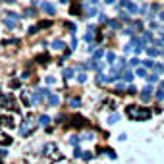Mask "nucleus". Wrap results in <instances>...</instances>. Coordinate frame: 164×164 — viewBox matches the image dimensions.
Segmentation results:
<instances>
[{
  "label": "nucleus",
  "mask_w": 164,
  "mask_h": 164,
  "mask_svg": "<svg viewBox=\"0 0 164 164\" xmlns=\"http://www.w3.org/2000/svg\"><path fill=\"white\" fill-rule=\"evenodd\" d=\"M37 31H39V27H37V25H31V27H29V35H35Z\"/></svg>",
  "instance_id": "nucleus-42"
},
{
  "label": "nucleus",
  "mask_w": 164,
  "mask_h": 164,
  "mask_svg": "<svg viewBox=\"0 0 164 164\" xmlns=\"http://www.w3.org/2000/svg\"><path fill=\"white\" fill-rule=\"evenodd\" d=\"M79 141H81V137H70V143H72V145H77Z\"/></svg>",
  "instance_id": "nucleus-41"
},
{
  "label": "nucleus",
  "mask_w": 164,
  "mask_h": 164,
  "mask_svg": "<svg viewBox=\"0 0 164 164\" xmlns=\"http://www.w3.org/2000/svg\"><path fill=\"white\" fill-rule=\"evenodd\" d=\"M72 49H77V39H75V37L72 39Z\"/></svg>",
  "instance_id": "nucleus-48"
},
{
  "label": "nucleus",
  "mask_w": 164,
  "mask_h": 164,
  "mask_svg": "<svg viewBox=\"0 0 164 164\" xmlns=\"http://www.w3.org/2000/svg\"><path fill=\"white\" fill-rule=\"evenodd\" d=\"M64 41H60V39H58V41H54V43H52V49H54V50H62V49H64Z\"/></svg>",
  "instance_id": "nucleus-16"
},
{
  "label": "nucleus",
  "mask_w": 164,
  "mask_h": 164,
  "mask_svg": "<svg viewBox=\"0 0 164 164\" xmlns=\"http://www.w3.org/2000/svg\"><path fill=\"white\" fill-rule=\"evenodd\" d=\"M37 124H39V126H45V128H46V126L50 124V118H49L46 114H43V116H39V122H37Z\"/></svg>",
  "instance_id": "nucleus-13"
},
{
  "label": "nucleus",
  "mask_w": 164,
  "mask_h": 164,
  "mask_svg": "<svg viewBox=\"0 0 164 164\" xmlns=\"http://www.w3.org/2000/svg\"><path fill=\"white\" fill-rule=\"evenodd\" d=\"M0 106H2V108H12V110H15V100H14V97H10V95H2V97H0Z\"/></svg>",
  "instance_id": "nucleus-4"
},
{
  "label": "nucleus",
  "mask_w": 164,
  "mask_h": 164,
  "mask_svg": "<svg viewBox=\"0 0 164 164\" xmlns=\"http://www.w3.org/2000/svg\"><path fill=\"white\" fill-rule=\"evenodd\" d=\"M102 56H104V50H102V49H99V50L93 52V60H100Z\"/></svg>",
  "instance_id": "nucleus-22"
},
{
  "label": "nucleus",
  "mask_w": 164,
  "mask_h": 164,
  "mask_svg": "<svg viewBox=\"0 0 164 164\" xmlns=\"http://www.w3.org/2000/svg\"><path fill=\"white\" fill-rule=\"evenodd\" d=\"M104 56H106V62H108V64L114 66V62H116V54H114V52L108 50V52H104Z\"/></svg>",
  "instance_id": "nucleus-11"
},
{
  "label": "nucleus",
  "mask_w": 164,
  "mask_h": 164,
  "mask_svg": "<svg viewBox=\"0 0 164 164\" xmlns=\"http://www.w3.org/2000/svg\"><path fill=\"white\" fill-rule=\"evenodd\" d=\"M99 22H108V19H106V15H104V14H100V15H99Z\"/></svg>",
  "instance_id": "nucleus-49"
},
{
  "label": "nucleus",
  "mask_w": 164,
  "mask_h": 164,
  "mask_svg": "<svg viewBox=\"0 0 164 164\" xmlns=\"http://www.w3.org/2000/svg\"><path fill=\"white\" fill-rule=\"evenodd\" d=\"M70 14H72V15H77V14H79V6H72Z\"/></svg>",
  "instance_id": "nucleus-40"
},
{
  "label": "nucleus",
  "mask_w": 164,
  "mask_h": 164,
  "mask_svg": "<svg viewBox=\"0 0 164 164\" xmlns=\"http://www.w3.org/2000/svg\"><path fill=\"white\" fill-rule=\"evenodd\" d=\"M135 75H139V77H147V68H145V66L137 68V70H135Z\"/></svg>",
  "instance_id": "nucleus-18"
},
{
  "label": "nucleus",
  "mask_w": 164,
  "mask_h": 164,
  "mask_svg": "<svg viewBox=\"0 0 164 164\" xmlns=\"http://www.w3.org/2000/svg\"><path fill=\"white\" fill-rule=\"evenodd\" d=\"M99 33V27L97 25H89L87 27V33H85V41L87 43H93V39H95V35Z\"/></svg>",
  "instance_id": "nucleus-5"
},
{
  "label": "nucleus",
  "mask_w": 164,
  "mask_h": 164,
  "mask_svg": "<svg viewBox=\"0 0 164 164\" xmlns=\"http://www.w3.org/2000/svg\"><path fill=\"white\" fill-rule=\"evenodd\" d=\"M83 158H85V160H91V152H89V151L83 152Z\"/></svg>",
  "instance_id": "nucleus-47"
},
{
  "label": "nucleus",
  "mask_w": 164,
  "mask_h": 164,
  "mask_svg": "<svg viewBox=\"0 0 164 164\" xmlns=\"http://www.w3.org/2000/svg\"><path fill=\"white\" fill-rule=\"evenodd\" d=\"M124 81H126V83H131V81H133V73H131V72H126Z\"/></svg>",
  "instance_id": "nucleus-31"
},
{
  "label": "nucleus",
  "mask_w": 164,
  "mask_h": 164,
  "mask_svg": "<svg viewBox=\"0 0 164 164\" xmlns=\"http://www.w3.org/2000/svg\"><path fill=\"white\" fill-rule=\"evenodd\" d=\"M62 73H64V79H72L73 77V68H66Z\"/></svg>",
  "instance_id": "nucleus-21"
},
{
  "label": "nucleus",
  "mask_w": 164,
  "mask_h": 164,
  "mask_svg": "<svg viewBox=\"0 0 164 164\" xmlns=\"http://www.w3.org/2000/svg\"><path fill=\"white\" fill-rule=\"evenodd\" d=\"M50 25H52V22H50V19H49V22H41L39 25H37V27H39V29H49V27H50Z\"/></svg>",
  "instance_id": "nucleus-30"
},
{
  "label": "nucleus",
  "mask_w": 164,
  "mask_h": 164,
  "mask_svg": "<svg viewBox=\"0 0 164 164\" xmlns=\"http://www.w3.org/2000/svg\"><path fill=\"white\" fill-rule=\"evenodd\" d=\"M126 58H122V60H118V62H114V70H122V68H126Z\"/></svg>",
  "instance_id": "nucleus-17"
},
{
  "label": "nucleus",
  "mask_w": 164,
  "mask_h": 164,
  "mask_svg": "<svg viewBox=\"0 0 164 164\" xmlns=\"http://www.w3.org/2000/svg\"><path fill=\"white\" fill-rule=\"evenodd\" d=\"M162 72H164V66H160V64L152 66V73H156V75H158V73H162Z\"/></svg>",
  "instance_id": "nucleus-28"
},
{
  "label": "nucleus",
  "mask_w": 164,
  "mask_h": 164,
  "mask_svg": "<svg viewBox=\"0 0 164 164\" xmlns=\"http://www.w3.org/2000/svg\"><path fill=\"white\" fill-rule=\"evenodd\" d=\"M158 19H160V22H164V12H158Z\"/></svg>",
  "instance_id": "nucleus-51"
},
{
  "label": "nucleus",
  "mask_w": 164,
  "mask_h": 164,
  "mask_svg": "<svg viewBox=\"0 0 164 164\" xmlns=\"http://www.w3.org/2000/svg\"><path fill=\"white\" fill-rule=\"evenodd\" d=\"M155 99L156 100H164V81L160 83V87L155 89Z\"/></svg>",
  "instance_id": "nucleus-9"
},
{
  "label": "nucleus",
  "mask_w": 164,
  "mask_h": 164,
  "mask_svg": "<svg viewBox=\"0 0 164 164\" xmlns=\"http://www.w3.org/2000/svg\"><path fill=\"white\" fill-rule=\"evenodd\" d=\"M15 23H18V22H14V19H10V18L4 19V25H6L8 29H15Z\"/></svg>",
  "instance_id": "nucleus-19"
},
{
  "label": "nucleus",
  "mask_w": 164,
  "mask_h": 164,
  "mask_svg": "<svg viewBox=\"0 0 164 164\" xmlns=\"http://www.w3.org/2000/svg\"><path fill=\"white\" fill-rule=\"evenodd\" d=\"M41 10H43L45 14H49V15H54L56 14L54 4H50V2H41Z\"/></svg>",
  "instance_id": "nucleus-6"
},
{
  "label": "nucleus",
  "mask_w": 164,
  "mask_h": 164,
  "mask_svg": "<svg viewBox=\"0 0 164 164\" xmlns=\"http://www.w3.org/2000/svg\"><path fill=\"white\" fill-rule=\"evenodd\" d=\"M35 128H37V122L31 118V116H27V118L23 120V124L19 126V133H22V137H29L35 131Z\"/></svg>",
  "instance_id": "nucleus-2"
},
{
  "label": "nucleus",
  "mask_w": 164,
  "mask_h": 164,
  "mask_svg": "<svg viewBox=\"0 0 164 164\" xmlns=\"http://www.w3.org/2000/svg\"><path fill=\"white\" fill-rule=\"evenodd\" d=\"M35 14H37V12H35L33 8H27V10H25V18H33Z\"/></svg>",
  "instance_id": "nucleus-34"
},
{
  "label": "nucleus",
  "mask_w": 164,
  "mask_h": 164,
  "mask_svg": "<svg viewBox=\"0 0 164 164\" xmlns=\"http://www.w3.org/2000/svg\"><path fill=\"white\" fill-rule=\"evenodd\" d=\"M73 156H75V158H83V149H81V147H75V149H73Z\"/></svg>",
  "instance_id": "nucleus-26"
},
{
  "label": "nucleus",
  "mask_w": 164,
  "mask_h": 164,
  "mask_svg": "<svg viewBox=\"0 0 164 164\" xmlns=\"http://www.w3.org/2000/svg\"><path fill=\"white\" fill-rule=\"evenodd\" d=\"M141 62H139V58H131L129 60V66H139Z\"/></svg>",
  "instance_id": "nucleus-37"
},
{
  "label": "nucleus",
  "mask_w": 164,
  "mask_h": 164,
  "mask_svg": "<svg viewBox=\"0 0 164 164\" xmlns=\"http://www.w3.org/2000/svg\"><path fill=\"white\" fill-rule=\"evenodd\" d=\"M128 93H129V95H135V93H137V89H135L133 85H129V87H128Z\"/></svg>",
  "instance_id": "nucleus-44"
},
{
  "label": "nucleus",
  "mask_w": 164,
  "mask_h": 164,
  "mask_svg": "<svg viewBox=\"0 0 164 164\" xmlns=\"http://www.w3.org/2000/svg\"><path fill=\"white\" fill-rule=\"evenodd\" d=\"M145 52H147V54H149L151 58H156V56H160V50H158L156 46H147V49H145Z\"/></svg>",
  "instance_id": "nucleus-8"
},
{
  "label": "nucleus",
  "mask_w": 164,
  "mask_h": 164,
  "mask_svg": "<svg viewBox=\"0 0 164 164\" xmlns=\"http://www.w3.org/2000/svg\"><path fill=\"white\" fill-rule=\"evenodd\" d=\"M60 2H62V4H68V2H70V0H60Z\"/></svg>",
  "instance_id": "nucleus-53"
},
{
  "label": "nucleus",
  "mask_w": 164,
  "mask_h": 164,
  "mask_svg": "<svg viewBox=\"0 0 164 164\" xmlns=\"http://www.w3.org/2000/svg\"><path fill=\"white\" fill-rule=\"evenodd\" d=\"M8 155V151L6 149H0V156H6Z\"/></svg>",
  "instance_id": "nucleus-50"
},
{
  "label": "nucleus",
  "mask_w": 164,
  "mask_h": 164,
  "mask_svg": "<svg viewBox=\"0 0 164 164\" xmlns=\"http://www.w3.org/2000/svg\"><path fill=\"white\" fill-rule=\"evenodd\" d=\"M43 152L46 156H50L52 160H60V158H62V155L58 152V147L54 145V143H46V145L43 147Z\"/></svg>",
  "instance_id": "nucleus-3"
},
{
  "label": "nucleus",
  "mask_w": 164,
  "mask_h": 164,
  "mask_svg": "<svg viewBox=\"0 0 164 164\" xmlns=\"http://www.w3.org/2000/svg\"><path fill=\"white\" fill-rule=\"evenodd\" d=\"M46 83H49V85H54L56 79H54V77H46Z\"/></svg>",
  "instance_id": "nucleus-46"
},
{
  "label": "nucleus",
  "mask_w": 164,
  "mask_h": 164,
  "mask_svg": "<svg viewBox=\"0 0 164 164\" xmlns=\"http://www.w3.org/2000/svg\"><path fill=\"white\" fill-rule=\"evenodd\" d=\"M68 104H70L72 108H79V106H81V99H75V97H73V99L68 100Z\"/></svg>",
  "instance_id": "nucleus-14"
},
{
  "label": "nucleus",
  "mask_w": 164,
  "mask_h": 164,
  "mask_svg": "<svg viewBox=\"0 0 164 164\" xmlns=\"http://www.w3.org/2000/svg\"><path fill=\"white\" fill-rule=\"evenodd\" d=\"M104 4H114V0H104Z\"/></svg>",
  "instance_id": "nucleus-52"
},
{
  "label": "nucleus",
  "mask_w": 164,
  "mask_h": 164,
  "mask_svg": "<svg viewBox=\"0 0 164 164\" xmlns=\"http://www.w3.org/2000/svg\"><path fill=\"white\" fill-rule=\"evenodd\" d=\"M0 143H2V145H10V143H12V137H6V133H0Z\"/></svg>",
  "instance_id": "nucleus-20"
},
{
  "label": "nucleus",
  "mask_w": 164,
  "mask_h": 164,
  "mask_svg": "<svg viewBox=\"0 0 164 164\" xmlns=\"http://www.w3.org/2000/svg\"><path fill=\"white\" fill-rule=\"evenodd\" d=\"M156 31H158V35H160V37H164V25H158Z\"/></svg>",
  "instance_id": "nucleus-45"
},
{
  "label": "nucleus",
  "mask_w": 164,
  "mask_h": 164,
  "mask_svg": "<svg viewBox=\"0 0 164 164\" xmlns=\"http://www.w3.org/2000/svg\"><path fill=\"white\" fill-rule=\"evenodd\" d=\"M108 25H110V29H120V23L118 22H116V19H108Z\"/></svg>",
  "instance_id": "nucleus-29"
},
{
  "label": "nucleus",
  "mask_w": 164,
  "mask_h": 164,
  "mask_svg": "<svg viewBox=\"0 0 164 164\" xmlns=\"http://www.w3.org/2000/svg\"><path fill=\"white\" fill-rule=\"evenodd\" d=\"M126 112H128V116L131 120H149L151 118L149 108H139V106H135V104H129Z\"/></svg>",
  "instance_id": "nucleus-1"
},
{
  "label": "nucleus",
  "mask_w": 164,
  "mask_h": 164,
  "mask_svg": "<svg viewBox=\"0 0 164 164\" xmlns=\"http://www.w3.org/2000/svg\"><path fill=\"white\" fill-rule=\"evenodd\" d=\"M37 62H41V64H49V54H41V56H37Z\"/></svg>",
  "instance_id": "nucleus-27"
},
{
  "label": "nucleus",
  "mask_w": 164,
  "mask_h": 164,
  "mask_svg": "<svg viewBox=\"0 0 164 164\" xmlns=\"http://www.w3.org/2000/svg\"><path fill=\"white\" fill-rule=\"evenodd\" d=\"M126 10H128L129 14H139V6H137V4H133V2H128Z\"/></svg>",
  "instance_id": "nucleus-12"
},
{
  "label": "nucleus",
  "mask_w": 164,
  "mask_h": 164,
  "mask_svg": "<svg viewBox=\"0 0 164 164\" xmlns=\"http://www.w3.org/2000/svg\"><path fill=\"white\" fill-rule=\"evenodd\" d=\"M104 151H106V155H108L110 158H112V160H114V158H116V152H114L112 149H104Z\"/></svg>",
  "instance_id": "nucleus-38"
},
{
  "label": "nucleus",
  "mask_w": 164,
  "mask_h": 164,
  "mask_svg": "<svg viewBox=\"0 0 164 164\" xmlns=\"http://www.w3.org/2000/svg\"><path fill=\"white\" fill-rule=\"evenodd\" d=\"M152 93H155V89H152L151 85H147V87H143V91H141V100H149Z\"/></svg>",
  "instance_id": "nucleus-7"
},
{
  "label": "nucleus",
  "mask_w": 164,
  "mask_h": 164,
  "mask_svg": "<svg viewBox=\"0 0 164 164\" xmlns=\"http://www.w3.org/2000/svg\"><path fill=\"white\" fill-rule=\"evenodd\" d=\"M6 18H10V19H14V22H18L19 19V15L15 14V12H6Z\"/></svg>",
  "instance_id": "nucleus-33"
},
{
  "label": "nucleus",
  "mask_w": 164,
  "mask_h": 164,
  "mask_svg": "<svg viewBox=\"0 0 164 164\" xmlns=\"http://www.w3.org/2000/svg\"><path fill=\"white\" fill-rule=\"evenodd\" d=\"M49 104L50 106H58V104H60V99H58V95H49Z\"/></svg>",
  "instance_id": "nucleus-10"
},
{
  "label": "nucleus",
  "mask_w": 164,
  "mask_h": 164,
  "mask_svg": "<svg viewBox=\"0 0 164 164\" xmlns=\"http://www.w3.org/2000/svg\"><path fill=\"white\" fill-rule=\"evenodd\" d=\"M141 64L145 68H152V66H155V62H152V60H145V62H141Z\"/></svg>",
  "instance_id": "nucleus-36"
},
{
  "label": "nucleus",
  "mask_w": 164,
  "mask_h": 164,
  "mask_svg": "<svg viewBox=\"0 0 164 164\" xmlns=\"http://www.w3.org/2000/svg\"><path fill=\"white\" fill-rule=\"evenodd\" d=\"M118 120H120V116L114 112V114H110V116H108V120H106V122H108L110 126H112V124H116V122H118Z\"/></svg>",
  "instance_id": "nucleus-23"
},
{
  "label": "nucleus",
  "mask_w": 164,
  "mask_h": 164,
  "mask_svg": "<svg viewBox=\"0 0 164 164\" xmlns=\"http://www.w3.org/2000/svg\"><path fill=\"white\" fill-rule=\"evenodd\" d=\"M133 31H135V25H129V27L124 29V35L126 37H131V35H133Z\"/></svg>",
  "instance_id": "nucleus-25"
},
{
  "label": "nucleus",
  "mask_w": 164,
  "mask_h": 164,
  "mask_svg": "<svg viewBox=\"0 0 164 164\" xmlns=\"http://www.w3.org/2000/svg\"><path fill=\"white\" fill-rule=\"evenodd\" d=\"M72 126H75V128H81V126H85V120L83 118H79V116H75V118H72Z\"/></svg>",
  "instance_id": "nucleus-15"
},
{
  "label": "nucleus",
  "mask_w": 164,
  "mask_h": 164,
  "mask_svg": "<svg viewBox=\"0 0 164 164\" xmlns=\"http://www.w3.org/2000/svg\"><path fill=\"white\" fill-rule=\"evenodd\" d=\"M147 81H149V85H152V83L158 81V75L156 73H151V75H147Z\"/></svg>",
  "instance_id": "nucleus-24"
},
{
  "label": "nucleus",
  "mask_w": 164,
  "mask_h": 164,
  "mask_svg": "<svg viewBox=\"0 0 164 164\" xmlns=\"http://www.w3.org/2000/svg\"><path fill=\"white\" fill-rule=\"evenodd\" d=\"M155 46H156V49H158V46H164V39H156L155 41Z\"/></svg>",
  "instance_id": "nucleus-43"
},
{
  "label": "nucleus",
  "mask_w": 164,
  "mask_h": 164,
  "mask_svg": "<svg viewBox=\"0 0 164 164\" xmlns=\"http://www.w3.org/2000/svg\"><path fill=\"white\" fill-rule=\"evenodd\" d=\"M77 81H79V83H85V81H87V75H85V73H79V75H77Z\"/></svg>",
  "instance_id": "nucleus-35"
},
{
  "label": "nucleus",
  "mask_w": 164,
  "mask_h": 164,
  "mask_svg": "<svg viewBox=\"0 0 164 164\" xmlns=\"http://www.w3.org/2000/svg\"><path fill=\"white\" fill-rule=\"evenodd\" d=\"M124 89H126V81H118V83H116V91H118V93H122Z\"/></svg>",
  "instance_id": "nucleus-32"
},
{
  "label": "nucleus",
  "mask_w": 164,
  "mask_h": 164,
  "mask_svg": "<svg viewBox=\"0 0 164 164\" xmlns=\"http://www.w3.org/2000/svg\"><path fill=\"white\" fill-rule=\"evenodd\" d=\"M120 19H124V22H129V14H124V12H120Z\"/></svg>",
  "instance_id": "nucleus-39"
}]
</instances>
